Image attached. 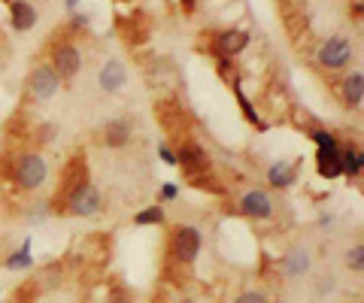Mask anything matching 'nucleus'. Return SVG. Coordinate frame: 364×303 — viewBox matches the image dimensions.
I'll return each instance as SVG.
<instances>
[{
	"label": "nucleus",
	"mask_w": 364,
	"mask_h": 303,
	"mask_svg": "<svg viewBox=\"0 0 364 303\" xmlns=\"http://www.w3.org/2000/svg\"><path fill=\"white\" fill-rule=\"evenodd\" d=\"M295 164H289V161H276L271 170H267V182H271L273 188H289L291 182H295Z\"/></svg>",
	"instance_id": "13"
},
{
	"label": "nucleus",
	"mask_w": 364,
	"mask_h": 303,
	"mask_svg": "<svg viewBox=\"0 0 364 303\" xmlns=\"http://www.w3.org/2000/svg\"><path fill=\"white\" fill-rule=\"evenodd\" d=\"M310 137L319 143V149H337V140H334V134H328V131H313Z\"/></svg>",
	"instance_id": "22"
},
{
	"label": "nucleus",
	"mask_w": 364,
	"mask_h": 303,
	"mask_svg": "<svg viewBox=\"0 0 364 303\" xmlns=\"http://www.w3.org/2000/svg\"><path fill=\"white\" fill-rule=\"evenodd\" d=\"M179 303H194V300H179Z\"/></svg>",
	"instance_id": "27"
},
{
	"label": "nucleus",
	"mask_w": 364,
	"mask_h": 303,
	"mask_svg": "<svg viewBox=\"0 0 364 303\" xmlns=\"http://www.w3.org/2000/svg\"><path fill=\"white\" fill-rule=\"evenodd\" d=\"M267 303H282V300H267Z\"/></svg>",
	"instance_id": "28"
},
{
	"label": "nucleus",
	"mask_w": 364,
	"mask_h": 303,
	"mask_svg": "<svg viewBox=\"0 0 364 303\" xmlns=\"http://www.w3.org/2000/svg\"><path fill=\"white\" fill-rule=\"evenodd\" d=\"M161 158H164V161H167L170 167H173V164H179V158H176V155H173V152H170L167 146H161Z\"/></svg>",
	"instance_id": "25"
},
{
	"label": "nucleus",
	"mask_w": 364,
	"mask_h": 303,
	"mask_svg": "<svg viewBox=\"0 0 364 303\" xmlns=\"http://www.w3.org/2000/svg\"><path fill=\"white\" fill-rule=\"evenodd\" d=\"M246 46H249V34H246V30H225V34L219 37V49L225 52V55H240Z\"/></svg>",
	"instance_id": "14"
},
{
	"label": "nucleus",
	"mask_w": 364,
	"mask_h": 303,
	"mask_svg": "<svg viewBox=\"0 0 364 303\" xmlns=\"http://www.w3.org/2000/svg\"><path fill=\"white\" fill-rule=\"evenodd\" d=\"M316 161H319V176H322V179L343 176V164H340V146H337V149H319Z\"/></svg>",
	"instance_id": "10"
},
{
	"label": "nucleus",
	"mask_w": 364,
	"mask_h": 303,
	"mask_svg": "<svg viewBox=\"0 0 364 303\" xmlns=\"http://www.w3.org/2000/svg\"><path fill=\"white\" fill-rule=\"evenodd\" d=\"M343 100H346V107H349V109H358L364 103V73H361V70H355L352 76H346Z\"/></svg>",
	"instance_id": "11"
},
{
	"label": "nucleus",
	"mask_w": 364,
	"mask_h": 303,
	"mask_svg": "<svg viewBox=\"0 0 364 303\" xmlns=\"http://www.w3.org/2000/svg\"><path fill=\"white\" fill-rule=\"evenodd\" d=\"M164 221V210L161 206H149V210H143V212H137L134 215V225H161Z\"/></svg>",
	"instance_id": "20"
},
{
	"label": "nucleus",
	"mask_w": 364,
	"mask_h": 303,
	"mask_svg": "<svg viewBox=\"0 0 364 303\" xmlns=\"http://www.w3.org/2000/svg\"><path fill=\"white\" fill-rule=\"evenodd\" d=\"M349 61H352V43H349V37H343V34L331 37L328 43L319 49V64L325 70H340Z\"/></svg>",
	"instance_id": "3"
},
{
	"label": "nucleus",
	"mask_w": 364,
	"mask_h": 303,
	"mask_svg": "<svg viewBox=\"0 0 364 303\" xmlns=\"http://www.w3.org/2000/svg\"><path fill=\"white\" fill-rule=\"evenodd\" d=\"M340 164H343L346 176H361V152L358 149H340Z\"/></svg>",
	"instance_id": "17"
},
{
	"label": "nucleus",
	"mask_w": 364,
	"mask_h": 303,
	"mask_svg": "<svg viewBox=\"0 0 364 303\" xmlns=\"http://www.w3.org/2000/svg\"><path fill=\"white\" fill-rule=\"evenodd\" d=\"M240 212L249 215V219H271L273 215V201L267 191H249L240 201Z\"/></svg>",
	"instance_id": "7"
},
{
	"label": "nucleus",
	"mask_w": 364,
	"mask_h": 303,
	"mask_svg": "<svg viewBox=\"0 0 364 303\" xmlns=\"http://www.w3.org/2000/svg\"><path fill=\"white\" fill-rule=\"evenodd\" d=\"M176 194H179V185H164V188H161V197H164V201H173Z\"/></svg>",
	"instance_id": "24"
},
{
	"label": "nucleus",
	"mask_w": 364,
	"mask_h": 303,
	"mask_svg": "<svg viewBox=\"0 0 364 303\" xmlns=\"http://www.w3.org/2000/svg\"><path fill=\"white\" fill-rule=\"evenodd\" d=\"M52 70L58 73V79H73L79 73V67H82V55L73 43H61L58 49L52 52Z\"/></svg>",
	"instance_id": "6"
},
{
	"label": "nucleus",
	"mask_w": 364,
	"mask_h": 303,
	"mask_svg": "<svg viewBox=\"0 0 364 303\" xmlns=\"http://www.w3.org/2000/svg\"><path fill=\"white\" fill-rule=\"evenodd\" d=\"M82 182H89V167H85L82 158H76V161L67 167V173H64V188H67V194H70L73 188L82 185Z\"/></svg>",
	"instance_id": "16"
},
{
	"label": "nucleus",
	"mask_w": 364,
	"mask_h": 303,
	"mask_svg": "<svg viewBox=\"0 0 364 303\" xmlns=\"http://www.w3.org/2000/svg\"><path fill=\"white\" fill-rule=\"evenodd\" d=\"M3 264L10 267V270H25V267L34 264V258H30V240L21 243V249L15 252V255H10V258H6Z\"/></svg>",
	"instance_id": "19"
},
{
	"label": "nucleus",
	"mask_w": 364,
	"mask_h": 303,
	"mask_svg": "<svg viewBox=\"0 0 364 303\" xmlns=\"http://www.w3.org/2000/svg\"><path fill=\"white\" fill-rule=\"evenodd\" d=\"M10 21H12V28L15 30H30L37 25V10L28 3V0H12V6H10Z\"/></svg>",
	"instance_id": "9"
},
{
	"label": "nucleus",
	"mask_w": 364,
	"mask_h": 303,
	"mask_svg": "<svg viewBox=\"0 0 364 303\" xmlns=\"http://www.w3.org/2000/svg\"><path fill=\"white\" fill-rule=\"evenodd\" d=\"M307 270H310V252L307 249H291L286 255V276L298 279V276H304Z\"/></svg>",
	"instance_id": "15"
},
{
	"label": "nucleus",
	"mask_w": 364,
	"mask_h": 303,
	"mask_svg": "<svg viewBox=\"0 0 364 303\" xmlns=\"http://www.w3.org/2000/svg\"><path fill=\"white\" fill-rule=\"evenodd\" d=\"M201 246H203V237L194 225H179L176 234H173V255L182 264H192V261L201 255Z\"/></svg>",
	"instance_id": "2"
},
{
	"label": "nucleus",
	"mask_w": 364,
	"mask_h": 303,
	"mask_svg": "<svg viewBox=\"0 0 364 303\" xmlns=\"http://www.w3.org/2000/svg\"><path fill=\"white\" fill-rule=\"evenodd\" d=\"M179 158H182V167H188V170L207 164V152H203L201 146H182L179 149Z\"/></svg>",
	"instance_id": "18"
},
{
	"label": "nucleus",
	"mask_w": 364,
	"mask_h": 303,
	"mask_svg": "<svg viewBox=\"0 0 364 303\" xmlns=\"http://www.w3.org/2000/svg\"><path fill=\"white\" fill-rule=\"evenodd\" d=\"M58 89H61V79L52 67H46V64H39L28 79V91H30V98L34 100H49V98L58 94Z\"/></svg>",
	"instance_id": "4"
},
{
	"label": "nucleus",
	"mask_w": 364,
	"mask_h": 303,
	"mask_svg": "<svg viewBox=\"0 0 364 303\" xmlns=\"http://www.w3.org/2000/svg\"><path fill=\"white\" fill-rule=\"evenodd\" d=\"M346 267L355 270V273H361V270H364V246L361 243L352 246V249L346 252Z\"/></svg>",
	"instance_id": "21"
},
{
	"label": "nucleus",
	"mask_w": 364,
	"mask_h": 303,
	"mask_svg": "<svg viewBox=\"0 0 364 303\" xmlns=\"http://www.w3.org/2000/svg\"><path fill=\"white\" fill-rule=\"evenodd\" d=\"M70 210H73L76 215H94L104 206V197H100V191L91 185V182H82L79 188L70 191Z\"/></svg>",
	"instance_id": "5"
},
{
	"label": "nucleus",
	"mask_w": 364,
	"mask_h": 303,
	"mask_svg": "<svg viewBox=\"0 0 364 303\" xmlns=\"http://www.w3.org/2000/svg\"><path fill=\"white\" fill-rule=\"evenodd\" d=\"M104 140H107L109 149L128 146V140H131V125L125 122V118H113V122L104 127Z\"/></svg>",
	"instance_id": "12"
},
{
	"label": "nucleus",
	"mask_w": 364,
	"mask_h": 303,
	"mask_svg": "<svg viewBox=\"0 0 364 303\" xmlns=\"http://www.w3.org/2000/svg\"><path fill=\"white\" fill-rule=\"evenodd\" d=\"M79 3V0H67V6H70V10H73V6Z\"/></svg>",
	"instance_id": "26"
},
{
	"label": "nucleus",
	"mask_w": 364,
	"mask_h": 303,
	"mask_svg": "<svg viewBox=\"0 0 364 303\" xmlns=\"http://www.w3.org/2000/svg\"><path fill=\"white\" fill-rule=\"evenodd\" d=\"M237 303H267V297L261 291H246V294H240V297H237Z\"/></svg>",
	"instance_id": "23"
},
{
	"label": "nucleus",
	"mask_w": 364,
	"mask_h": 303,
	"mask_svg": "<svg viewBox=\"0 0 364 303\" xmlns=\"http://www.w3.org/2000/svg\"><path fill=\"white\" fill-rule=\"evenodd\" d=\"M98 82H100V89L104 91H118L125 82H128V70H125L122 61H107L104 67H100Z\"/></svg>",
	"instance_id": "8"
},
{
	"label": "nucleus",
	"mask_w": 364,
	"mask_h": 303,
	"mask_svg": "<svg viewBox=\"0 0 364 303\" xmlns=\"http://www.w3.org/2000/svg\"><path fill=\"white\" fill-rule=\"evenodd\" d=\"M49 176V164H46L43 155H37V152H28V155L19 158V164H15V182H19L21 188H39Z\"/></svg>",
	"instance_id": "1"
}]
</instances>
